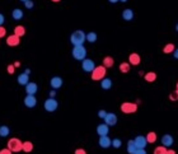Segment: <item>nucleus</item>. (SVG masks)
I'll return each mask as SVG.
<instances>
[{
  "label": "nucleus",
  "instance_id": "393cba45",
  "mask_svg": "<svg viewBox=\"0 0 178 154\" xmlns=\"http://www.w3.org/2000/svg\"><path fill=\"white\" fill-rule=\"evenodd\" d=\"M97 38H98V36L96 32H89L88 35H85V41H88L89 44H94L97 41Z\"/></svg>",
  "mask_w": 178,
  "mask_h": 154
},
{
  "label": "nucleus",
  "instance_id": "5701e85b",
  "mask_svg": "<svg viewBox=\"0 0 178 154\" xmlns=\"http://www.w3.org/2000/svg\"><path fill=\"white\" fill-rule=\"evenodd\" d=\"M22 150L26 152V153H31V152L33 150V143L32 141H23Z\"/></svg>",
  "mask_w": 178,
  "mask_h": 154
},
{
  "label": "nucleus",
  "instance_id": "c9c22d12",
  "mask_svg": "<svg viewBox=\"0 0 178 154\" xmlns=\"http://www.w3.org/2000/svg\"><path fill=\"white\" fill-rule=\"evenodd\" d=\"M24 6L27 9H32L35 6V3L32 2V0H27V2H24Z\"/></svg>",
  "mask_w": 178,
  "mask_h": 154
},
{
  "label": "nucleus",
  "instance_id": "f03ea898",
  "mask_svg": "<svg viewBox=\"0 0 178 154\" xmlns=\"http://www.w3.org/2000/svg\"><path fill=\"white\" fill-rule=\"evenodd\" d=\"M71 55L75 60H79V61H83L84 59H87V48L84 47V45L81 46H74L72 47V51H71Z\"/></svg>",
  "mask_w": 178,
  "mask_h": 154
},
{
  "label": "nucleus",
  "instance_id": "dca6fc26",
  "mask_svg": "<svg viewBox=\"0 0 178 154\" xmlns=\"http://www.w3.org/2000/svg\"><path fill=\"white\" fill-rule=\"evenodd\" d=\"M111 139L108 138V135L107 136H99V140H98V144H99V147L101 148H103V149H107V148H110L111 147Z\"/></svg>",
  "mask_w": 178,
  "mask_h": 154
},
{
  "label": "nucleus",
  "instance_id": "49530a36",
  "mask_svg": "<svg viewBox=\"0 0 178 154\" xmlns=\"http://www.w3.org/2000/svg\"><path fill=\"white\" fill-rule=\"evenodd\" d=\"M13 65H14V68L17 69V68H19V66H20V63H19V61H14V64H13Z\"/></svg>",
  "mask_w": 178,
  "mask_h": 154
},
{
  "label": "nucleus",
  "instance_id": "09e8293b",
  "mask_svg": "<svg viewBox=\"0 0 178 154\" xmlns=\"http://www.w3.org/2000/svg\"><path fill=\"white\" fill-rule=\"evenodd\" d=\"M108 2H110L111 4H116V3L118 2V0H108Z\"/></svg>",
  "mask_w": 178,
  "mask_h": 154
},
{
  "label": "nucleus",
  "instance_id": "a19ab883",
  "mask_svg": "<svg viewBox=\"0 0 178 154\" xmlns=\"http://www.w3.org/2000/svg\"><path fill=\"white\" fill-rule=\"evenodd\" d=\"M74 154H87V152H85L84 149H81V148H79V149H77V150L74 152Z\"/></svg>",
  "mask_w": 178,
  "mask_h": 154
},
{
  "label": "nucleus",
  "instance_id": "7c9ffc66",
  "mask_svg": "<svg viewBox=\"0 0 178 154\" xmlns=\"http://www.w3.org/2000/svg\"><path fill=\"white\" fill-rule=\"evenodd\" d=\"M121 145H122V141H121V139H118V138H114V139L111 141V147H113L114 149L121 148Z\"/></svg>",
  "mask_w": 178,
  "mask_h": 154
},
{
  "label": "nucleus",
  "instance_id": "6ab92c4d",
  "mask_svg": "<svg viewBox=\"0 0 178 154\" xmlns=\"http://www.w3.org/2000/svg\"><path fill=\"white\" fill-rule=\"evenodd\" d=\"M23 17H24V13H23L22 9H19V8L13 9V12H12V18H13L14 20H20Z\"/></svg>",
  "mask_w": 178,
  "mask_h": 154
},
{
  "label": "nucleus",
  "instance_id": "c85d7f7f",
  "mask_svg": "<svg viewBox=\"0 0 178 154\" xmlns=\"http://www.w3.org/2000/svg\"><path fill=\"white\" fill-rule=\"evenodd\" d=\"M130 64L129 63H121L120 64V71L121 73H123V74H126V73H129L130 71Z\"/></svg>",
  "mask_w": 178,
  "mask_h": 154
},
{
  "label": "nucleus",
  "instance_id": "0eeeda50",
  "mask_svg": "<svg viewBox=\"0 0 178 154\" xmlns=\"http://www.w3.org/2000/svg\"><path fill=\"white\" fill-rule=\"evenodd\" d=\"M96 68V64H94V61L92 59H84L81 61V69L85 71V73H92Z\"/></svg>",
  "mask_w": 178,
  "mask_h": 154
},
{
  "label": "nucleus",
  "instance_id": "f3484780",
  "mask_svg": "<svg viewBox=\"0 0 178 154\" xmlns=\"http://www.w3.org/2000/svg\"><path fill=\"white\" fill-rule=\"evenodd\" d=\"M140 61H141V57H140V55L139 54H136V52H132V54H130V56H129V64L130 65H139L140 64Z\"/></svg>",
  "mask_w": 178,
  "mask_h": 154
},
{
  "label": "nucleus",
  "instance_id": "cd10ccee",
  "mask_svg": "<svg viewBox=\"0 0 178 154\" xmlns=\"http://www.w3.org/2000/svg\"><path fill=\"white\" fill-rule=\"evenodd\" d=\"M136 150H138V148H136L134 140H129L127 141V153L129 154H134Z\"/></svg>",
  "mask_w": 178,
  "mask_h": 154
},
{
  "label": "nucleus",
  "instance_id": "ddd939ff",
  "mask_svg": "<svg viewBox=\"0 0 178 154\" xmlns=\"http://www.w3.org/2000/svg\"><path fill=\"white\" fill-rule=\"evenodd\" d=\"M20 44V38L15 35H10L9 37H6V45L10 47H15Z\"/></svg>",
  "mask_w": 178,
  "mask_h": 154
},
{
  "label": "nucleus",
  "instance_id": "aec40b11",
  "mask_svg": "<svg viewBox=\"0 0 178 154\" xmlns=\"http://www.w3.org/2000/svg\"><path fill=\"white\" fill-rule=\"evenodd\" d=\"M112 87V80L110 78H103L101 80V88L104 89V90H107V89H111Z\"/></svg>",
  "mask_w": 178,
  "mask_h": 154
},
{
  "label": "nucleus",
  "instance_id": "6e6552de",
  "mask_svg": "<svg viewBox=\"0 0 178 154\" xmlns=\"http://www.w3.org/2000/svg\"><path fill=\"white\" fill-rule=\"evenodd\" d=\"M104 120V124H106L107 126H114L117 124V116H116V114H113V112H107V115H106V117L103 119Z\"/></svg>",
  "mask_w": 178,
  "mask_h": 154
},
{
  "label": "nucleus",
  "instance_id": "603ef678",
  "mask_svg": "<svg viewBox=\"0 0 178 154\" xmlns=\"http://www.w3.org/2000/svg\"><path fill=\"white\" fill-rule=\"evenodd\" d=\"M176 29H177V32H178V23H177V26H176Z\"/></svg>",
  "mask_w": 178,
  "mask_h": 154
},
{
  "label": "nucleus",
  "instance_id": "de8ad7c7",
  "mask_svg": "<svg viewBox=\"0 0 178 154\" xmlns=\"http://www.w3.org/2000/svg\"><path fill=\"white\" fill-rule=\"evenodd\" d=\"M24 74L29 75V74H31V69H26V70H24Z\"/></svg>",
  "mask_w": 178,
  "mask_h": 154
},
{
  "label": "nucleus",
  "instance_id": "e433bc0d",
  "mask_svg": "<svg viewBox=\"0 0 178 154\" xmlns=\"http://www.w3.org/2000/svg\"><path fill=\"white\" fill-rule=\"evenodd\" d=\"M106 115H107V112L104 111V110H99L98 111V117L99 119H104V117H106Z\"/></svg>",
  "mask_w": 178,
  "mask_h": 154
},
{
  "label": "nucleus",
  "instance_id": "473e14b6",
  "mask_svg": "<svg viewBox=\"0 0 178 154\" xmlns=\"http://www.w3.org/2000/svg\"><path fill=\"white\" fill-rule=\"evenodd\" d=\"M167 153V148L163 145H159L154 149V154H165Z\"/></svg>",
  "mask_w": 178,
  "mask_h": 154
},
{
  "label": "nucleus",
  "instance_id": "4be33fe9",
  "mask_svg": "<svg viewBox=\"0 0 178 154\" xmlns=\"http://www.w3.org/2000/svg\"><path fill=\"white\" fill-rule=\"evenodd\" d=\"M13 35L18 36L19 38H20V37H23V36L26 35V28H24L23 26H17V27L14 28V33H13Z\"/></svg>",
  "mask_w": 178,
  "mask_h": 154
},
{
  "label": "nucleus",
  "instance_id": "3c124183",
  "mask_svg": "<svg viewBox=\"0 0 178 154\" xmlns=\"http://www.w3.org/2000/svg\"><path fill=\"white\" fill-rule=\"evenodd\" d=\"M118 2H121V3H126L127 0H118Z\"/></svg>",
  "mask_w": 178,
  "mask_h": 154
},
{
  "label": "nucleus",
  "instance_id": "9b49d317",
  "mask_svg": "<svg viewBox=\"0 0 178 154\" xmlns=\"http://www.w3.org/2000/svg\"><path fill=\"white\" fill-rule=\"evenodd\" d=\"M24 88H26L27 96H35L37 93V90H38V85L36 83H33V81H29L27 85H24Z\"/></svg>",
  "mask_w": 178,
  "mask_h": 154
},
{
  "label": "nucleus",
  "instance_id": "ea45409f",
  "mask_svg": "<svg viewBox=\"0 0 178 154\" xmlns=\"http://www.w3.org/2000/svg\"><path fill=\"white\" fill-rule=\"evenodd\" d=\"M48 97H50V98H55V97H56V90H55V89L50 90V93H48Z\"/></svg>",
  "mask_w": 178,
  "mask_h": 154
},
{
  "label": "nucleus",
  "instance_id": "2eb2a0df",
  "mask_svg": "<svg viewBox=\"0 0 178 154\" xmlns=\"http://www.w3.org/2000/svg\"><path fill=\"white\" fill-rule=\"evenodd\" d=\"M110 132V126H107L106 124H99L97 126V134L99 136H107Z\"/></svg>",
  "mask_w": 178,
  "mask_h": 154
},
{
  "label": "nucleus",
  "instance_id": "4c0bfd02",
  "mask_svg": "<svg viewBox=\"0 0 178 154\" xmlns=\"http://www.w3.org/2000/svg\"><path fill=\"white\" fill-rule=\"evenodd\" d=\"M6 36V29L2 26V27H0V38H3V37H5Z\"/></svg>",
  "mask_w": 178,
  "mask_h": 154
},
{
  "label": "nucleus",
  "instance_id": "423d86ee",
  "mask_svg": "<svg viewBox=\"0 0 178 154\" xmlns=\"http://www.w3.org/2000/svg\"><path fill=\"white\" fill-rule=\"evenodd\" d=\"M43 107L47 112H55L59 107V102L55 99V98H47L45 102H43Z\"/></svg>",
  "mask_w": 178,
  "mask_h": 154
},
{
  "label": "nucleus",
  "instance_id": "37998d69",
  "mask_svg": "<svg viewBox=\"0 0 178 154\" xmlns=\"http://www.w3.org/2000/svg\"><path fill=\"white\" fill-rule=\"evenodd\" d=\"M4 22H5V17H4L2 13H0V27L4 24Z\"/></svg>",
  "mask_w": 178,
  "mask_h": 154
},
{
  "label": "nucleus",
  "instance_id": "58836bf2",
  "mask_svg": "<svg viewBox=\"0 0 178 154\" xmlns=\"http://www.w3.org/2000/svg\"><path fill=\"white\" fill-rule=\"evenodd\" d=\"M0 154H13V153L10 152L8 148H4V149H2V150H0Z\"/></svg>",
  "mask_w": 178,
  "mask_h": 154
},
{
  "label": "nucleus",
  "instance_id": "a211bd4d",
  "mask_svg": "<svg viewBox=\"0 0 178 154\" xmlns=\"http://www.w3.org/2000/svg\"><path fill=\"white\" fill-rule=\"evenodd\" d=\"M17 81H18V84L19 85H27L29 83V75L22 73V74H19L18 78H17Z\"/></svg>",
  "mask_w": 178,
  "mask_h": 154
},
{
  "label": "nucleus",
  "instance_id": "79ce46f5",
  "mask_svg": "<svg viewBox=\"0 0 178 154\" xmlns=\"http://www.w3.org/2000/svg\"><path fill=\"white\" fill-rule=\"evenodd\" d=\"M134 154H148V153H146V150H145V149H138V150H136Z\"/></svg>",
  "mask_w": 178,
  "mask_h": 154
},
{
  "label": "nucleus",
  "instance_id": "20e7f679",
  "mask_svg": "<svg viewBox=\"0 0 178 154\" xmlns=\"http://www.w3.org/2000/svg\"><path fill=\"white\" fill-rule=\"evenodd\" d=\"M90 74H92V79L93 80H102L103 78H106V68H104L103 65L96 66Z\"/></svg>",
  "mask_w": 178,
  "mask_h": 154
},
{
  "label": "nucleus",
  "instance_id": "5fc2aeb1",
  "mask_svg": "<svg viewBox=\"0 0 178 154\" xmlns=\"http://www.w3.org/2000/svg\"><path fill=\"white\" fill-rule=\"evenodd\" d=\"M177 90H178V83H177Z\"/></svg>",
  "mask_w": 178,
  "mask_h": 154
},
{
  "label": "nucleus",
  "instance_id": "a878e982",
  "mask_svg": "<svg viewBox=\"0 0 178 154\" xmlns=\"http://www.w3.org/2000/svg\"><path fill=\"white\" fill-rule=\"evenodd\" d=\"M9 134H10V129L6 125L0 126V138H6Z\"/></svg>",
  "mask_w": 178,
  "mask_h": 154
},
{
  "label": "nucleus",
  "instance_id": "f704fd0d",
  "mask_svg": "<svg viewBox=\"0 0 178 154\" xmlns=\"http://www.w3.org/2000/svg\"><path fill=\"white\" fill-rule=\"evenodd\" d=\"M6 71L8 73L12 75V74H14V71H15V68H14V65L13 64H9L8 66H6Z\"/></svg>",
  "mask_w": 178,
  "mask_h": 154
},
{
  "label": "nucleus",
  "instance_id": "72a5a7b5",
  "mask_svg": "<svg viewBox=\"0 0 178 154\" xmlns=\"http://www.w3.org/2000/svg\"><path fill=\"white\" fill-rule=\"evenodd\" d=\"M169 99L171 101H178V90H174L169 94Z\"/></svg>",
  "mask_w": 178,
  "mask_h": 154
},
{
  "label": "nucleus",
  "instance_id": "bb28decb",
  "mask_svg": "<svg viewBox=\"0 0 178 154\" xmlns=\"http://www.w3.org/2000/svg\"><path fill=\"white\" fill-rule=\"evenodd\" d=\"M145 80L148 81V83H153V81L156 80V74L154 71H149V73L145 74Z\"/></svg>",
  "mask_w": 178,
  "mask_h": 154
},
{
  "label": "nucleus",
  "instance_id": "b1692460",
  "mask_svg": "<svg viewBox=\"0 0 178 154\" xmlns=\"http://www.w3.org/2000/svg\"><path fill=\"white\" fill-rule=\"evenodd\" d=\"M113 64H114V60H113V57H111V56H106L103 59V66L104 68H112L113 66Z\"/></svg>",
  "mask_w": 178,
  "mask_h": 154
},
{
  "label": "nucleus",
  "instance_id": "c03bdc74",
  "mask_svg": "<svg viewBox=\"0 0 178 154\" xmlns=\"http://www.w3.org/2000/svg\"><path fill=\"white\" fill-rule=\"evenodd\" d=\"M173 56H174V59H178V48H176L173 51Z\"/></svg>",
  "mask_w": 178,
  "mask_h": 154
},
{
  "label": "nucleus",
  "instance_id": "f8f14e48",
  "mask_svg": "<svg viewBox=\"0 0 178 154\" xmlns=\"http://www.w3.org/2000/svg\"><path fill=\"white\" fill-rule=\"evenodd\" d=\"M62 78H60V77H52L51 79H50V85H51V88L52 89H59V88H61L62 87Z\"/></svg>",
  "mask_w": 178,
  "mask_h": 154
},
{
  "label": "nucleus",
  "instance_id": "4468645a",
  "mask_svg": "<svg viewBox=\"0 0 178 154\" xmlns=\"http://www.w3.org/2000/svg\"><path fill=\"white\" fill-rule=\"evenodd\" d=\"M173 136L172 135H169V134H165V135H163L162 136V139H160V143H162V145L163 147H165V148H169V147H172L173 145Z\"/></svg>",
  "mask_w": 178,
  "mask_h": 154
},
{
  "label": "nucleus",
  "instance_id": "39448f33",
  "mask_svg": "<svg viewBox=\"0 0 178 154\" xmlns=\"http://www.w3.org/2000/svg\"><path fill=\"white\" fill-rule=\"evenodd\" d=\"M121 111L123 114L130 115V114H135L138 111V103H132V102H123L121 105Z\"/></svg>",
  "mask_w": 178,
  "mask_h": 154
},
{
  "label": "nucleus",
  "instance_id": "864d4df0",
  "mask_svg": "<svg viewBox=\"0 0 178 154\" xmlns=\"http://www.w3.org/2000/svg\"><path fill=\"white\" fill-rule=\"evenodd\" d=\"M20 2H23V3H24V2H27V0H20Z\"/></svg>",
  "mask_w": 178,
  "mask_h": 154
},
{
  "label": "nucleus",
  "instance_id": "1a4fd4ad",
  "mask_svg": "<svg viewBox=\"0 0 178 154\" xmlns=\"http://www.w3.org/2000/svg\"><path fill=\"white\" fill-rule=\"evenodd\" d=\"M23 103L27 108H35L37 106V98L36 96H26L23 99Z\"/></svg>",
  "mask_w": 178,
  "mask_h": 154
},
{
  "label": "nucleus",
  "instance_id": "c756f323",
  "mask_svg": "<svg viewBox=\"0 0 178 154\" xmlns=\"http://www.w3.org/2000/svg\"><path fill=\"white\" fill-rule=\"evenodd\" d=\"M145 138H146V141H148V143H155L156 141V134L154 131L148 132V135H146Z\"/></svg>",
  "mask_w": 178,
  "mask_h": 154
},
{
  "label": "nucleus",
  "instance_id": "412c9836",
  "mask_svg": "<svg viewBox=\"0 0 178 154\" xmlns=\"http://www.w3.org/2000/svg\"><path fill=\"white\" fill-rule=\"evenodd\" d=\"M122 18L125 20H132L134 19V12L131 9H125L122 12Z\"/></svg>",
  "mask_w": 178,
  "mask_h": 154
},
{
  "label": "nucleus",
  "instance_id": "8fccbe9b",
  "mask_svg": "<svg viewBox=\"0 0 178 154\" xmlns=\"http://www.w3.org/2000/svg\"><path fill=\"white\" fill-rule=\"evenodd\" d=\"M52 3H59V2H61V0H51Z\"/></svg>",
  "mask_w": 178,
  "mask_h": 154
},
{
  "label": "nucleus",
  "instance_id": "a18cd8bd",
  "mask_svg": "<svg viewBox=\"0 0 178 154\" xmlns=\"http://www.w3.org/2000/svg\"><path fill=\"white\" fill-rule=\"evenodd\" d=\"M165 154H176V152L173 149H167V153Z\"/></svg>",
  "mask_w": 178,
  "mask_h": 154
},
{
  "label": "nucleus",
  "instance_id": "7ed1b4c3",
  "mask_svg": "<svg viewBox=\"0 0 178 154\" xmlns=\"http://www.w3.org/2000/svg\"><path fill=\"white\" fill-rule=\"evenodd\" d=\"M22 145H23V141L20 140V139L12 138V139H9L6 148L12 153H19V152H22Z\"/></svg>",
  "mask_w": 178,
  "mask_h": 154
},
{
  "label": "nucleus",
  "instance_id": "f257e3e1",
  "mask_svg": "<svg viewBox=\"0 0 178 154\" xmlns=\"http://www.w3.org/2000/svg\"><path fill=\"white\" fill-rule=\"evenodd\" d=\"M70 42L72 46H81L85 42V33L83 31H74L70 36Z\"/></svg>",
  "mask_w": 178,
  "mask_h": 154
},
{
  "label": "nucleus",
  "instance_id": "9d476101",
  "mask_svg": "<svg viewBox=\"0 0 178 154\" xmlns=\"http://www.w3.org/2000/svg\"><path fill=\"white\" fill-rule=\"evenodd\" d=\"M134 143L138 149H145V147L148 145V141H146V138L143 135H138L134 139Z\"/></svg>",
  "mask_w": 178,
  "mask_h": 154
},
{
  "label": "nucleus",
  "instance_id": "2f4dec72",
  "mask_svg": "<svg viewBox=\"0 0 178 154\" xmlns=\"http://www.w3.org/2000/svg\"><path fill=\"white\" fill-rule=\"evenodd\" d=\"M173 51H174V45H173V44L165 45L164 48H163V52H164V54H172Z\"/></svg>",
  "mask_w": 178,
  "mask_h": 154
}]
</instances>
